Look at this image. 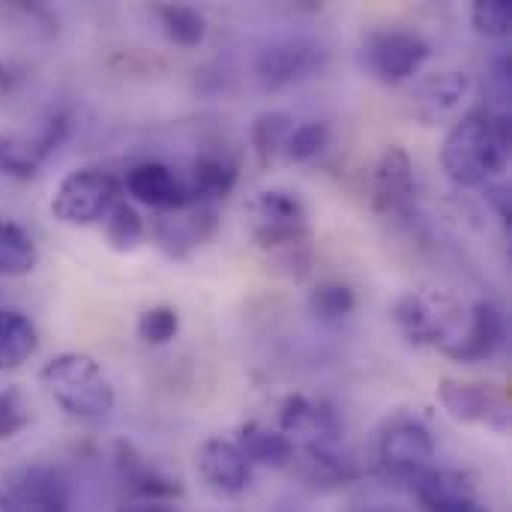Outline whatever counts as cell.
<instances>
[{"instance_id": "obj_5", "label": "cell", "mask_w": 512, "mask_h": 512, "mask_svg": "<svg viewBox=\"0 0 512 512\" xmlns=\"http://www.w3.org/2000/svg\"><path fill=\"white\" fill-rule=\"evenodd\" d=\"M120 198V180L105 168H78L69 171L54 195H51V216L60 225L69 228H87L93 222H102V216L111 210V204Z\"/></svg>"}, {"instance_id": "obj_32", "label": "cell", "mask_w": 512, "mask_h": 512, "mask_svg": "<svg viewBox=\"0 0 512 512\" xmlns=\"http://www.w3.org/2000/svg\"><path fill=\"white\" fill-rule=\"evenodd\" d=\"M138 339L147 345H168L180 330V315L171 306H153L138 315Z\"/></svg>"}, {"instance_id": "obj_20", "label": "cell", "mask_w": 512, "mask_h": 512, "mask_svg": "<svg viewBox=\"0 0 512 512\" xmlns=\"http://www.w3.org/2000/svg\"><path fill=\"white\" fill-rule=\"evenodd\" d=\"M291 465H297V474L309 483V486H321V489H336V486H348L360 477L357 462L342 450L339 444H318V447H303L294 450Z\"/></svg>"}, {"instance_id": "obj_2", "label": "cell", "mask_w": 512, "mask_h": 512, "mask_svg": "<svg viewBox=\"0 0 512 512\" xmlns=\"http://www.w3.org/2000/svg\"><path fill=\"white\" fill-rule=\"evenodd\" d=\"M246 228L252 240L276 255L285 267H300L297 273L303 276L309 270V222H306V207L297 195L285 189H264L255 192L246 207Z\"/></svg>"}, {"instance_id": "obj_8", "label": "cell", "mask_w": 512, "mask_h": 512, "mask_svg": "<svg viewBox=\"0 0 512 512\" xmlns=\"http://www.w3.org/2000/svg\"><path fill=\"white\" fill-rule=\"evenodd\" d=\"M69 117L63 111H48L30 132L0 135V174L12 180H30L39 174L42 162L66 141Z\"/></svg>"}, {"instance_id": "obj_11", "label": "cell", "mask_w": 512, "mask_h": 512, "mask_svg": "<svg viewBox=\"0 0 512 512\" xmlns=\"http://www.w3.org/2000/svg\"><path fill=\"white\" fill-rule=\"evenodd\" d=\"M327 60V51L306 39H282L270 42L255 57V75L264 90H282L291 87L309 75H315Z\"/></svg>"}, {"instance_id": "obj_10", "label": "cell", "mask_w": 512, "mask_h": 512, "mask_svg": "<svg viewBox=\"0 0 512 512\" xmlns=\"http://www.w3.org/2000/svg\"><path fill=\"white\" fill-rule=\"evenodd\" d=\"M216 225H219L216 204H186L177 210L156 213L153 240L168 258L180 261L192 255L198 246H204L216 234Z\"/></svg>"}, {"instance_id": "obj_13", "label": "cell", "mask_w": 512, "mask_h": 512, "mask_svg": "<svg viewBox=\"0 0 512 512\" xmlns=\"http://www.w3.org/2000/svg\"><path fill=\"white\" fill-rule=\"evenodd\" d=\"M417 195L414 159L402 144L384 147L372 171V207L381 216H402L411 210Z\"/></svg>"}, {"instance_id": "obj_6", "label": "cell", "mask_w": 512, "mask_h": 512, "mask_svg": "<svg viewBox=\"0 0 512 512\" xmlns=\"http://www.w3.org/2000/svg\"><path fill=\"white\" fill-rule=\"evenodd\" d=\"M432 48L420 33L411 30H372L363 39L360 63L381 84H402L414 78L429 60Z\"/></svg>"}, {"instance_id": "obj_12", "label": "cell", "mask_w": 512, "mask_h": 512, "mask_svg": "<svg viewBox=\"0 0 512 512\" xmlns=\"http://www.w3.org/2000/svg\"><path fill=\"white\" fill-rule=\"evenodd\" d=\"M279 432L294 444V450L339 444L342 420L333 405L312 396H288L279 408Z\"/></svg>"}, {"instance_id": "obj_25", "label": "cell", "mask_w": 512, "mask_h": 512, "mask_svg": "<svg viewBox=\"0 0 512 512\" xmlns=\"http://www.w3.org/2000/svg\"><path fill=\"white\" fill-rule=\"evenodd\" d=\"M291 129H294V117L288 111H261L252 120L249 141H252V150L264 168H270L276 162V156L285 153Z\"/></svg>"}, {"instance_id": "obj_33", "label": "cell", "mask_w": 512, "mask_h": 512, "mask_svg": "<svg viewBox=\"0 0 512 512\" xmlns=\"http://www.w3.org/2000/svg\"><path fill=\"white\" fill-rule=\"evenodd\" d=\"M27 423H30V411H27L21 390L15 387L0 390V441L15 438L18 432L27 429Z\"/></svg>"}, {"instance_id": "obj_15", "label": "cell", "mask_w": 512, "mask_h": 512, "mask_svg": "<svg viewBox=\"0 0 512 512\" xmlns=\"http://www.w3.org/2000/svg\"><path fill=\"white\" fill-rule=\"evenodd\" d=\"M471 84H474L471 75L459 72V69H444V72L426 75L411 93L414 117L423 120L426 126L444 123L447 117H453L465 105Z\"/></svg>"}, {"instance_id": "obj_30", "label": "cell", "mask_w": 512, "mask_h": 512, "mask_svg": "<svg viewBox=\"0 0 512 512\" xmlns=\"http://www.w3.org/2000/svg\"><path fill=\"white\" fill-rule=\"evenodd\" d=\"M327 144H330V123L306 120V123L291 129L288 144H285V156L291 162H312L327 150Z\"/></svg>"}, {"instance_id": "obj_3", "label": "cell", "mask_w": 512, "mask_h": 512, "mask_svg": "<svg viewBox=\"0 0 512 512\" xmlns=\"http://www.w3.org/2000/svg\"><path fill=\"white\" fill-rule=\"evenodd\" d=\"M39 384L54 399V405L84 423L105 420L114 411V387L102 366L81 351H66L51 357L39 369Z\"/></svg>"}, {"instance_id": "obj_19", "label": "cell", "mask_w": 512, "mask_h": 512, "mask_svg": "<svg viewBox=\"0 0 512 512\" xmlns=\"http://www.w3.org/2000/svg\"><path fill=\"white\" fill-rule=\"evenodd\" d=\"M507 342V318L492 300H480L468 309V327L450 360L456 363H486Z\"/></svg>"}, {"instance_id": "obj_14", "label": "cell", "mask_w": 512, "mask_h": 512, "mask_svg": "<svg viewBox=\"0 0 512 512\" xmlns=\"http://www.w3.org/2000/svg\"><path fill=\"white\" fill-rule=\"evenodd\" d=\"M120 192H126L132 201L165 213V210H177L186 207V189H183V177H180V165H168V162H138L132 165L123 180H120Z\"/></svg>"}, {"instance_id": "obj_7", "label": "cell", "mask_w": 512, "mask_h": 512, "mask_svg": "<svg viewBox=\"0 0 512 512\" xmlns=\"http://www.w3.org/2000/svg\"><path fill=\"white\" fill-rule=\"evenodd\" d=\"M432 459L435 438L426 423L408 414L387 420V426L378 435V465L387 477L411 483L414 477L432 468Z\"/></svg>"}, {"instance_id": "obj_27", "label": "cell", "mask_w": 512, "mask_h": 512, "mask_svg": "<svg viewBox=\"0 0 512 512\" xmlns=\"http://www.w3.org/2000/svg\"><path fill=\"white\" fill-rule=\"evenodd\" d=\"M102 231L114 252H135L141 246L147 228H144L141 213L126 198H117L111 204V210L102 216Z\"/></svg>"}, {"instance_id": "obj_9", "label": "cell", "mask_w": 512, "mask_h": 512, "mask_svg": "<svg viewBox=\"0 0 512 512\" xmlns=\"http://www.w3.org/2000/svg\"><path fill=\"white\" fill-rule=\"evenodd\" d=\"M438 402L456 423L486 426L498 435L510 432V402L507 393L495 384L444 378L438 384Z\"/></svg>"}, {"instance_id": "obj_35", "label": "cell", "mask_w": 512, "mask_h": 512, "mask_svg": "<svg viewBox=\"0 0 512 512\" xmlns=\"http://www.w3.org/2000/svg\"><path fill=\"white\" fill-rule=\"evenodd\" d=\"M123 512H174L168 504H162V501H141V504H135V507H129V510Z\"/></svg>"}, {"instance_id": "obj_17", "label": "cell", "mask_w": 512, "mask_h": 512, "mask_svg": "<svg viewBox=\"0 0 512 512\" xmlns=\"http://www.w3.org/2000/svg\"><path fill=\"white\" fill-rule=\"evenodd\" d=\"M180 177H183L189 204H216V201L228 198V192L234 189L237 162L225 150L201 153L180 165Z\"/></svg>"}, {"instance_id": "obj_29", "label": "cell", "mask_w": 512, "mask_h": 512, "mask_svg": "<svg viewBox=\"0 0 512 512\" xmlns=\"http://www.w3.org/2000/svg\"><path fill=\"white\" fill-rule=\"evenodd\" d=\"M309 309L318 321L333 324V321L348 318L357 309V294L351 291V285L327 279V282H318L315 291L309 294Z\"/></svg>"}, {"instance_id": "obj_31", "label": "cell", "mask_w": 512, "mask_h": 512, "mask_svg": "<svg viewBox=\"0 0 512 512\" xmlns=\"http://www.w3.org/2000/svg\"><path fill=\"white\" fill-rule=\"evenodd\" d=\"M471 24L489 39H507L512 30V6L507 0H477L471 6Z\"/></svg>"}, {"instance_id": "obj_16", "label": "cell", "mask_w": 512, "mask_h": 512, "mask_svg": "<svg viewBox=\"0 0 512 512\" xmlns=\"http://www.w3.org/2000/svg\"><path fill=\"white\" fill-rule=\"evenodd\" d=\"M195 468L201 480L219 495H243L252 480V465L243 459L234 441L207 438L195 453Z\"/></svg>"}, {"instance_id": "obj_23", "label": "cell", "mask_w": 512, "mask_h": 512, "mask_svg": "<svg viewBox=\"0 0 512 512\" xmlns=\"http://www.w3.org/2000/svg\"><path fill=\"white\" fill-rule=\"evenodd\" d=\"M234 444H237V450L243 453V459L249 465L291 468L294 444L279 429H267L261 423H246V426H240V435H237Z\"/></svg>"}, {"instance_id": "obj_37", "label": "cell", "mask_w": 512, "mask_h": 512, "mask_svg": "<svg viewBox=\"0 0 512 512\" xmlns=\"http://www.w3.org/2000/svg\"><path fill=\"white\" fill-rule=\"evenodd\" d=\"M459 512H489V510H486V507H480L477 501H471L468 507H462V510H459Z\"/></svg>"}, {"instance_id": "obj_34", "label": "cell", "mask_w": 512, "mask_h": 512, "mask_svg": "<svg viewBox=\"0 0 512 512\" xmlns=\"http://www.w3.org/2000/svg\"><path fill=\"white\" fill-rule=\"evenodd\" d=\"M486 192V201L492 204V210L501 216V222H510V186L504 180H492L483 186Z\"/></svg>"}, {"instance_id": "obj_1", "label": "cell", "mask_w": 512, "mask_h": 512, "mask_svg": "<svg viewBox=\"0 0 512 512\" xmlns=\"http://www.w3.org/2000/svg\"><path fill=\"white\" fill-rule=\"evenodd\" d=\"M510 162V114L486 105L465 111L453 120L441 144L444 174L462 186L477 189L504 174Z\"/></svg>"}, {"instance_id": "obj_18", "label": "cell", "mask_w": 512, "mask_h": 512, "mask_svg": "<svg viewBox=\"0 0 512 512\" xmlns=\"http://www.w3.org/2000/svg\"><path fill=\"white\" fill-rule=\"evenodd\" d=\"M6 495L18 512H66L69 507V486L63 474L48 465L21 468Z\"/></svg>"}, {"instance_id": "obj_4", "label": "cell", "mask_w": 512, "mask_h": 512, "mask_svg": "<svg viewBox=\"0 0 512 512\" xmlns=\"http://www.w3.org/2000/svg\"><path fill=\"white\" fill-rule=\"evenodd\" d=\"M393 324L399 333L420 348H438L453 354L468 327V309L441 291H408L393 303Z\"/></svg>"}, {"instance_id": "obj_24", "label": "cell", "mask_w": 512, "mask_h": 512, "mask_svg": "<svg viewBox=\"0 0 512 512\" xmlns=\"http://www.w3.org/2000/svg\"><path fill=\"white\" fill-rule=\"evenodd\" d=\"M39 348L36 324L15 309H0V372L21 369Z\"/></svg>"}, {"instance_id": "obj_22", "label": "cell", "mask_w": 512, "mask_h": 512, "mask_svg": "<svg viewBox=\"0 0 512 512\" xmlns=\"http://www.w3.org/2000/svg\"><path fill=\"white\" fill-rule=\"evenodd\" d=\"M114 462H117V474H120L123 486H126L135 498L168 504L171 498L180 495L177 480L165 477V474H162L156 465H150L132 444H123V441H120V444H117Z\"/></svg>"}, {"instance_id": "obj_36", "label": "cell", "mask_w": 512, "mask_h": 512, "mask_svg": "<svg viewBox=\"0 0 512 512\" xmlns=\"http://www.w3.org/2000/svg\"><path fill=\"white\" fill-rule=\"evenodd\" d=\"M0 512H18L15 510V504L9 501V495H6V492H0Z\"/></svg>"}, {"instance_id": "obj_21", "label": "cell", "mask_w": 512, "mask_h": 512, "mask_svg": "<svg viewBox=\"0 0 512 512\" xmlns=\"http://www.w3.org/2000/svg\"><path fill=\"white\" fill-rule=\"evenodd\" d=\"M414 498L426 512H459L468 507L474 498V483L462 471L450 468H429L420 477L411 480Z\"/></svg>"}, {"instance_id": "obj_28", "label": "cell", "mask_w": 512, "mask_h": 512, "mask_svg": "<svg viewBox=\"0 0 512 512\" xmlns=\"http://www.w3.org/2000/svg\"><path fill=\"white\" fill-rule=\"evenodd\" d=\"M159 21H162V30L165 36L174 42V45H183V48H195L204 42V33H207V21L204 15L195 9V6H183V3H165L156 9Z\"/></svg>"}, {"instance_id": "obj_26", "label": "cell", "mask_w": 512, "mask_h": 512, "mask_svg": "<svg viewBox=\"0 0 512 512\" xmlns=\"http://www.w3.org/2000/svg\"><path fill=\"white\" fill-rule=\"evenodd\" d=\"M39 261L36 240L21 225L0 219V276H27Z\"/></svg>"}]
</instances>
